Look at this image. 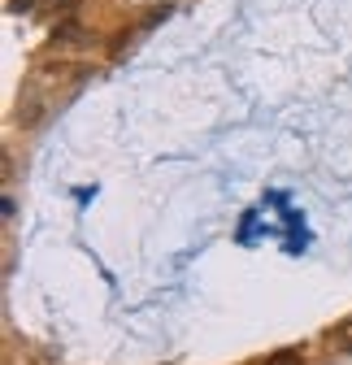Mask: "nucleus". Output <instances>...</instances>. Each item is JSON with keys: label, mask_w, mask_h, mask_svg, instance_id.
<instances>
[{"label": "nucleus", "mask_w": 352, "mask_h": 365, "mask_svg": "<svg viewBox=\"0 0 352 365\" xmlns=\"http://www.w3.org/2000/svg\"><path fill=\"white\" fill-rule=\"evenodd\" d=\"M266 365H300V352H279V356H270Z\"/></svg>", "instance_id": "obj_1"}, {"label": "nucleus", "mask_w": 352, "mask_h": 365, "mask_svg": "<svg viewBox=\"0 0 352 365\" xmlns=\"http://www.w3.org/2000/svg\"><path fill=\"white\" fill-rule=\"evenodd\" d=\"M39 0H9V14H31Z\"/></svg>", "instance_id": "obj_2"}, {"label": "nucleus", "mask_w": 352, "mask_h": 365, "mask_svg": "<svg viewBox=\"0 0 352 365\" xmlns=\"http://www.w3.org/2000/svg\"><path fill=\"white\" fill-rule=\"evenodd\" d=\"M335 344H339V348H343V352H352V327H343V331H339V335H335Z\"/></svg>", "instance_id": "obj_3"}]
</instances>
